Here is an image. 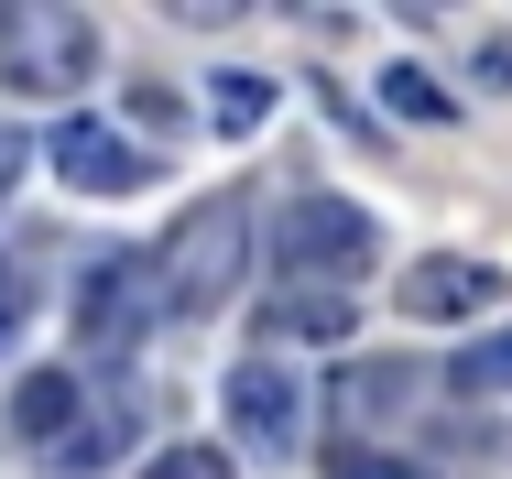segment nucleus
<instances>
[{"label":"nucleus","instance_id":"f257e3e1","mask_svg":"<svg viewBox=\"0 0 512 479\" xmlns=\"http://www.w3.org/2000/svg\"><path fill=\"white\" fill-rule=\"evenodd\" d=\"M99 77V33L66 0H0V88L22 98H77Z\"/></svg>","mask_w":512,"mask_h":479},{"label":"nucleus","instance_id":"f03ea898","mask_svg":"<svg viewBox=\"0 0 512 479\" xmlns=\"http://www.w3.org/2000/svg\"><path fill=\"white\" fill-rule=\"evenodd\" d=\"M273 251H284V273H316V284H360L371 262H382V218L371 207H349V196H284V218H273Z\"/></svg>","mask_w":512,"mask_h":479},{"label":"nucleus","instance_id":"7ed1b4c3","mask_svg":"<svg viewBox=\"0 0 512 479\" xmlns=\"http://www.w3.org/2000/svg\"><path fill=\"white\" fill-rule=\"evenodd\" d=\"M164 262V294H175V316H207V305H229V284H240V262H251V207L240 196H207L197 218L153 251Z\"/></svg>","mask_w":512,"mask_h":479},{"label":"nucleus","instance_id":"20e7f679","mask_svg":"<svg viewBox=\"0 0 512 479\" xmlns=\"http://www.w3.org/2000/svg\"><path fill=\"white\" fill-rule=\"evenodd\" d=\"M164 305H175V294H164V262H153V251H109L99 273H88V294H77V349H99V360L142 349Z\"/></svg>","mask_w":512,"mask_h":479},{"label":"nucleus","instance_id":"39448f33","mask_svg":"<svg viewBox=\"0 0 512 479\" xmlns=\"http://www.w3.org/2000/svg\"><path fill=\"white\" fill-rule=\"evenodd\" d=\"M44 164H55L77 196H142V186H153V153H142V142H120L109 120H66V131L44 142Z\"/></svg>","mask_w":512,"mask_h":479},{"label":"nucleus","instance_id":"423d86ee","mask_svg":"<svg viewBox=\"0 0 512 479\" xmlns=\"http://www.w3.org/2000/svg\"><path fill=\"white\" fill-rule=\"evenodd\" d=\"M229 425L262 447V458H295V425H306V392L284 360H240L229 371Z\"/></svg>","mask_w":512,"mask_h":479},{"label":"nucleus","instance_id":"0eeeda50","mask_svg":"<svg viewBox=\"0 0 512 479\" xmlns=\"http://www.w3.org/2000/svg\"><path fill=\"white\" fill-rule=\"evenodd\" d=\"M491 294H502V273H491V262H458V251H436V262H414L404 284H393V305H404V316H480Z\"/></svg>","mask_w":512,"mask_h":479},{"label":"nucleus","instance_id":"6e6552de","mask_svg":"<svg viewBox=\"0 0 512 479\" xmlns=\"http://www.w3.org/2000/svg\"><path fill=\"white\" fill-rule=\"evenodd\" d=\"M77 425H88V414H77V382H66V371H33V382L11 392V436H22V447H66Z\"/></svg>","mask_w":512,"mask_h":479},{"label":"nucleus","instance_id":"1a4fd4ad","mask_svg":"<svg viewBox=\"0 0 512 479\" xmlns=\"http://www.w3.org/2000/svg\"><path fill=\"white\" fill-rule=\"evenodd\" d=\"M273 120V77H251V66H229V77H207V131H262Z\"/></svg>","mask_w":512,"mask_h":479},{"label":"nucleus","instance_id":"9d476101","mask_svg":"<svg viewBox=\"0 0 512 479\" xmlns=\"http://www.w3.org/2000/svg\"><path fill=\"white\" fill-rule=\"evenodd\" d=\"M382 109H404V120H425V131H447V120H458V98L436 88L425 66H382Z\"/></svg>","mask_w":512,"mask_h":479},{"label":"nucleus","instance_id":"9b49d317","mask_svg":"<svg viewBox=\"0 0 512 479\" xmlns=\"http://www.w3.org/2000/svg\"><path fill=\"white\" fill-rule=\"evenodd\" d=\"M447 382L458 392H512V327H480V338L447 360Z\"/></svg>","mask_w":512,"mask_h":479},{"label":"nucleus","instance_id":"f8f14e48","mask_svg":"<svg viewBox=\"0 0 512 479\" xmlns=\"http://www.w3.org/2000/svg\"><path fill=\"white\" fill-rule=\"evenodd\" d=\"M262 327H273V338H349V305H338V294H284Z\"/></svg>","mask_w":512,"mask_h":479},{"label":"nucleus","instance_id":"ddd939ff","mask_svg":"<svg viewBox=\"0 0 512 479\" xmlns=\"http://www.w3.org/2000/svg\"><path fill=\"white\" fill-rule=\"evenodd\" d=\"M327 479H425L414 458H382V447H327Z\"/></svg>","mask_w":512,"mask_h":479},{"label":"nucleus","instance_id":"4468645a","mask_svg":"<svg viewBox=\"0 0 512 479\" xmlns=\"http://www.w3.org/2000/svg\"><path fill=\"white\" fill-rule=\"evenodd\" d=\"M142 479H240V469H229L218 447H164V458H153Z\"/></svg>","mask_w":512,"mask_h":479},{"label":"nucleus","instance_id":"2eb2a0df","mask_svg":"<svg viewBox=\"0 0 512 479\" xmlns=\"http://www.w3.org/2000/svg\"><path fill=\"white\" fill-rule=\"evenodd\" d=\"M22 316H33V273H22V262H0V349L22 338Z\"/></svg>","mask_w":512,"mask_h":479},{"label":"nucleus","instance_id":"dca6fc26","mask_svg":"<svg viewBox=\"0 0 512 479\" xmlns=\"http://www.w3.org/2000/svg\"><path fill=\"white\" fill-rule=\"evenodd\" d=\"M55 458H66V469H109V425H99V414H88V425H77V436H66Z\"/></svg>","mask_w":512,"mask_h":479},{"label":"nucleus","instance_id":"f3484780","mask_svg":"<svg viewBox=\"0 0 512 479\" xmlns=\"http://www.w3.org/2000/svg\"><path fill=\"white\" fill-rule=\"evenodd\" d=\"M469 66H480V77H491V88H512V44H502V33H491V44H480V55H469Z\"/></svg>","mask_w":512,"mask_h":479},{"label":"nucleus","instance_id":"a211bd4d","mask_svg":"<svg viewBox=\"0 0 512 479\" xmlns=\"http://www.w3.org/2000/svg\"><path fill=\"white\" fill-rule=\"evenodd\" d=\"M22 164H33V153H22L11 131H0V196H11V175H22Z\"/></svg>","mask_w":512,"mask_h":479}]
</instances>
